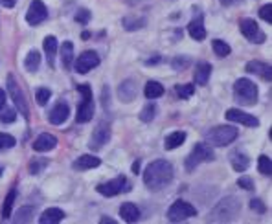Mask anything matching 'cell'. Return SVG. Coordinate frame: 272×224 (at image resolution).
Segmentation results:
<instances>
[{
    "instance_id": "6da1fadb",
    "label": "cell",
    "mask_w": 272,
    "mask_h": 224,
    "mask_svg": "<svg viewBox=\"0 0 272 224\" xmlns=\"http://www.w3.org/2000/svg\"><path fill=\"white\" fill-rule=\"evenodd\" d=\"M173 175H175L173 166L168 160H155L143 171V184L149 189L156 191V189H162L164 186H168L173 180Z\"/></svg>"
},
{
    "instance_id": "7a4b0ae2",
    "label": "cell",
    "mask_w": 272,
    "mask_h": 224,
    "mask_svg": "<svg viewBox=\"0 0 272 224\" xmlns=\"http://www.w3.org/2000/svg\"><path fill=\"white\" fill-rule=\"evenodd\" d=\"M259 90L254 85V81H250L248 77H239L235 83H233V97L239 105L245 107H252L258 103Z\"/></svg>"
},
{
    "instance_id": "3957f363",
    "label": "cell",
    "mask_w": 272,
    "mask_h": 224,
    "mask_svg": "<svg viewBox=\"0 0 272 224\" xmlns=\"http://www.w3.org/2000/svg\"><path fill=\"white\" fill-rule=\"evenodd\" d=\"M241 212V204L235 197H227L223 199L219 204L215 206L212 213H210V221L212 223H230L235 219V215Z\"/></svg>"
},
{
    "instance_id": "277c9868",
    "label": "cell",
    "mask_w": 272,
    "mask_h": 224,
    "mask_svg": "<svg viewBox=\"0 0 272 224\" xmlns=\"http://www.w3.org/2000/svg\"><path fill=\"white\" fill-rule=\"evenodd\" d=\"M237 136H239V129L232 127V125H217L206 133V140L215 147H225V145H230L232 141H235Z\"/></svg>"
},
{
    "instance_id": "5b68a950",
    "label": "cell",
    "mask_w": 272,
    "mask_h": 224,
    "mask_svg": "<svg viewBox=\"0 0 272 224\" xmlns=\"http://www.w3.org/2000/svg\"><path fill=\"white\" fill-rule=\"evenodd\" d=\"M78 92L83 96V101L78 107V114H76V122L87 123L92 120L94 116V99H92V89L89 85H78Z\"/></svg>"
},
{
    "instance_id": "8992f818",
    "label": "cell",
    "mask_w": 272,
    "mask_h": 224,
    "mask_svg": "<svg viewBox=\"0 0 272 224\" xmlns=\"http://www.w3.org/2000/svg\"><path fill=\"white\" fill-rule=\"evenodd\" d=\"M214 158H215L214 149L210 147L208 143L201 141V143H197V145L191 149V153L188 154V158H186V169H188V171H193L199 164H202V162H212Z\"/></svg>"
},
{
    "instance_id": "52a82bcc",
    "label": "cell",
    "mask_w": 272,
    "mask_h": 224,
    "mask_svg": "<svg viewBox=\"0 0 272 224\" xmlns=\"http://www.w3.org/2000/svg\"><path fill=\"white\" fill-rule=\"evenodd\" d=\"M7 94L11 96L15 107L19 109L20 114L24 116V120H28V118H30V107H28V101L26 97H24V92H22V89L19 87V83L15 81L13 76H7Z\"/></svg>"
},
{
    "instance_id": "ba28073f",
    "label": "cell",
    "mask_w": 272,
    "mask_h": 224,
    "mask_svg": "<svg viewBox=\"0 0 272 224\" xmlns=\"http://www.w3.org/2000/svg\"><path fill=\"white\" fill-rule=\"evenodd\" d=\"M97 193L103 195V197H116L120 193H129L131 184L125 177H116V179L103 182V184H97Z\"/></svg>"
},
{
    "instance_id": "9c48e42d",
    "label": "cell",
    "mask_w": 272,
    "mask_h": 224,
    "mask_svg": "<svg viewBox=\"0 0 272 224\" xmlns=\"http://www.w3.org/2000/svg\"><path fill=\"white\" fill-rule=\"evenodd\" d=\"M195 215H197L195 206H191L186 200H177V202L169 206L168 210V221H171V223H182V221L191 219Z\"/></svg>"
},
{
    "instance_id": "30bf717a",
    "label": "cell",
    "mask_w": 272,
    "mask_h": 224,
    "mask_svg": "<svg viewBox=\"0 0 272 224\" xmlns=\"http://www.w3.org/2000/svg\"><path fill=\"white\" fill-rule=\"evenodd\" d=\"M239 30L241 33L245 35L250 43H256V45H261V43H265V33L259 30L258 22L254 19H241L239 20Z\"/></svg>"
},
{
    "instance_id": "8fae6325",
    "label": "cell",
    "mask_w": 272,
    "mask_h": 224,
    "mask_svg": "<svg viewBox=\"0 0 272 224\" xmlns=\"http://www.w3.org/2000/svg\"><path fill=\"white\" fill-rule=\"evenodd\" d=\"M110 140V125L109 123L101 122L94 129V133L91 136V141H89V147L92 151H99V149L105 147V143H109Z\"/></svg>"
},
{
    "instance_id": "7c38bea8",
    "label": "cell",
    "mask_w": 272,
    "mask_h": 224,
    "mask_svg": "<svg viewBox=\"0 0 272 224\" xmlns=\"http://www.w3.org/2000/svg\"><path fill=\"white\" fill-rule=\"evenodd\" d=\"M97 64H99V55H97L96 51H83L76 59L74 70L78 72V74H89L92 68H96Z\"/></svg>"
},
{
    "instance_id": "4fadbf2b",
    "label": "cell",
    "mask_w": 272,
    "mask_h": 224,
    "mask_svg": "<svg viewBox=\"0 0 272 224\" xmlns=\"http://www.w3.org/2000/svg\"><path fill=\"white\" fill-rule=\"evenodd\" d=\"M48 19V9H46L43 0H33L26 13V22L30 26H37Z\"/></svg>"
},
{
    "instance_id": "5bb4252c",
    "label": "cell",
    "mask_w": 272,
    "mask_h": 224,
    "mask_svg": "<svg viewBox=\"0 0 272 224\" xmlns=\"http://www.w3.org/2000/svg\"><path fill=\"white\" fill-rule=\"evenodd\" d=\"M227 120L233 123H241V125H246V127H259V120L254 114H248L245 110L239 109H228L227 110Z\"/></svg>"
},
{
    "instance_id": "9a60e30c",
    "label": "cell",
    "mask_w": 272,
    "mask_h": 224,
    "mask_svg": "<svg viewBox=\"0 0 272 224\" xmlns=\"http://www.w3.org/2000/svg\"><path fill=\"white\" fill-rule=\"evenodd\" d=\"M32 147L37 153H48V151L57 147V138L53 134H50V133H43V134H39L33 140Z\"/></svg>"
},
{
    "instance_id": "2e32d148",
    "label": "cell",
    "mask_w": 272,
    "mask_h": 224,
    "mask_svg": "<svg viewBox=\"0 0 272 224\" xmlns=\"http://www.w3.org/2000/svg\"><path fill=\"white\" fill-rule=\"evenodd\" d=\"M246 72H248V74H256V76H259L261 79L269 81V83L272 81V68H271V64H267V63H261V61H248V63H246Z\"/></svg>"
},
{
    "instance_id": "e0dca14e",
    "label": "cell",
    "mask_w": 272,
    "mask_h": 224,
    "mask_svg": "<svg viewBox=\"0 0 272 224\" xmlns=\"http://www.w3.org/2000/svg\"><path fill=\"white\" fill-rule=\"evenodd\" d=\"M68 114H70V107H68V103L59 101L57 105L52 109V112H50V116H48V120H50V123H53V125H61V123L66 122Z\"/></svg>"
},
{
    "instance_id": "ac0fdd59",
    "label": "cell",
    "mask_w": 272,
    "mask_h": 224,
    "mask_svg": "<svg viewBox=\"0 0 272 224\" xmlns=\"http://www.w3.org/2000/svg\"><path fill=\"white\" fill-rule=\"evenodd\" d=\"M188 33L193 41H204L206 39V28H204V17L197 15L188 24Z\"/></svg>"
},
{
    "instance_id": "d6986e66",
    "label": "cell",
    "mask_w": 272,
    "mask_h": 224,
    "mask_svg": "<svg viewBox=\"0 0 272 224\" xmlns=\"http://www.w3.org/2000/svg\"><path fill=\"white\" fill-rule=\"evenodd\" d=\"M212 76V64L206 63V61H199V63L195 64V70H193V79L197 85H204L208 83V79Z\"/></svg>"
},
{
    "instance_id": "ffe728a7",
    "label": "cell",
    "mask_w": 272,
    "mask_h": 224,
    "mask_svg": "<svg viewBox=\"0 0 272 224\" xmlns=\"http://www.w3.org/2000/svg\"><path fill=\"white\" fill-rule=\"evenodd\" d=\"M136 94H138V89H136V83L133 79H127V81H123L120 85V89H118V96L122 99L123 103H131L136 99Z\"/></svg>"
},
{
    "instance_id": "44dd1931",
    "label": "cell",
    "mask_w": 272,
    "mask_h": 224,
    "mask_svg": "<svg viewBox=\"0 0 272 224\" xmlns=\"http://www.w3.org/2000/svg\"><path fill=\"white\" fill-rule=\"evenodd\" d=\"M101 164V160L94 156V154H81L78 160L72 164V167L76 169V171H87V169H94Z\"/></svg>"
},
{
    "instance_id": "7402d4cb",
    "label": "cell",
    "mask_w": 272,
    "mask_h": 224,
    "mask_svg": "<svg viewBox=\"0 0 272 224\" xmlns=\"http://www.w3.org/2000/svg\"><path fill=\"white\" fill-rule=\"evenodd\" d=\"M230 162H232L233 171H237V173H245L246 169H248V166H250V158L243 151H233L230 154Z\"/></svg>"
},
{
    "instance_id": "603a6c76",
    "label": "cell",
    "mask_w": 272,
    "mask_h": 224,
    "mask_svg": "<svg viewBox=\"0 0 272 224\" xmlns=\"http://www.w3.org/2000/svg\"><path fill=\"white\" fill-rule=\"evenodd\" d=\"M120 217L125 221V223H136L140 219V210L138 206L133 204V202H123L120 206Z\"/></svg>"
},
{
    "instance_id": "cb8c5ba5",
    "label": "cell",
    "mask_w": 272,
    "mask_h": 224,
    "mask_svg": "<svg viewBox=\"0 0 272 224\" xmlns=\"http://www.w3.org/2000/svg\"><path fill=\"white\" fill-rule=\"evenodd\" d=\"M65 219V212L59 210V208H48L43 212V215L39 217L41 224H57Z\"/></svg>"
},
{
    "instance_id": "d4e9b609",
    "label": "cell",
    "mask_w": 272,
    "mask_h": 224,
    "mask_svg": "<svg viewBox=\"0 0 272 224\" xmlns=\"http://www.w3.org/2000/svg\"><path fill=\"white\" fill-rule=\"evenodd\" d=\"M43 48H45V53L46 57H48V64L53 68V64H55V53H57V39L53 37V35H48L45 39V43H43Z\"/></svg>"
},
{
    "instance_id": "484cf974",
    "label": "cell",
    "mask_w": 272,
    "mask_h": 224,
    "mask_svg": "<svg viewBox=\"0 0 272 224\" xmlns=\"http://www.w3.org/2000/svg\"><path fill=\"white\" fill-rule=\"evenodd\" d=\"M184 141H186V133H184V131H175V133L166 136L164 147H166V151H173V149L181 147Z\"/></svg>"
},
{
    "instance_id": "4316f807",
    "label": "cell",
    "mask_w": 272,
    "mask_h": 224,
    "mask_svg": "<svg viewBox=\"0 0 272 224\" xmlns=\"http://www.w3.org/2000/svg\"><path fill=\"white\" fill-rule=\"evenodd\" d=\"M143 94H145L147 99H156V97L164 96V87L158 81H147L145 89H143Z\"/></svg>"
},
{
    "instance_id": "83f0119b",
    "label": "cell",
    "mask_w": 272,
    "mask_h": 224,
    "mask_svg": "<svg viewBox=\"0 0 272 224\" xmlns=\"http://www.w3.org/2000/svg\"><path fill=\"white\" fill-rule=\"evenodd\" d=\"M61 61H63V66L66 70L72 66V61H74V45L70 41H65L63 46H61Z\"/></svg>"
},
{
    "instance_id": "f1b7e54d",
    "label": "cell",
    "mask_w": 272,
    "mask_h": 224,
    "mask_svg": "<svg viewBox=\"0 0 272 224\" xmlns=\"http://www.w3.org/2000/svg\"><path fill=\"white\" fill-rule=\"evenodd\" d=\"M41 66V53L37 50H32L26 55V61H24V68L28 72H37Z\"/></svg>"
},
{
    "instance_id": "f546056e",
    "label": "cell",
    "mask_w": 272,
    "mask_h": 224,
    "mask_svg": "<svg viewBox=\"0 0 272 224\" xmlns=\"http://www.w3.org/2000/svg\"><path fill=\"white\" fill-rule=\"evenodd\" d=\"M17 199V189H11V191L7 193L6 200H4V204H2V219L6 221V219L11 217V210H13V202Z\"/></svg>"
},
{
    "instance_id": "4dcf8cb0",
    "label": "cell",
    "mask_w": 272,
    "mask_h": 224,
    "mask_svg": "<svg viewBox=\"0 0 272 224\" xmlns=\"http://www.w3.org/2000/svg\"><path fill=\"white\" fill-rule=\"evenodd\" d=\"M212 48H214L217 57H227V55H230V51H232V48H230L225 41H221V39H214V41H212Z\"/></svg>"
},
{
    "instance_id": "1f68e13d",
    "label": "cell",
    "mask_w": 272,
    "mask_h": 224,
    "mask_svg": "<svg viewBox=\"0 0 272 224\" xmlns=\"http://www.w3.org/2000/svg\"><path fill=\"white\" fill-rule=\"evenodd\" d=\"M258 167H259V173L265 175V177H271L272 175V160L271 156H267V154H261L258 160Z\"/></svg>"
},
{
    "instance_id": "d6a6232c",
    "label": "cell",
    "mask_w": 272,
    "mask_h": 224,
    "mask_svg": "<svg viewBox=\"0 0 272 224\" xmlns=\"http://www.w3.org/2000/svg\"><path fill=\"white\" fill-rule=\"evenodd\" d=\"M123 26H125V30L127 32H135V30H140L145 26V19H138V17H125L123 19Z\"/></svg>"
},
{
    "instance_id": "836d02e7",
    "label": "cell",
    "mask_w": 272,
    "mask_h": 224,
    "mask_svg": "<svg viewBox=\"0 0 272 224\" xmlns=\"http://www.w3.org/2000/svg\"><path fill=\"white\" fill-rule=\"evenodd\" d=\"M33 213H35V208H32V206L20 208L19 212H17V215H15V223H30Z\"/></svg>"
},
{
    "instance_id": "e575fe53",
    "label": "cell",
    "mask_w": 272,
    "mask_h": 224,
    "mask_svg": "<svg viewBox=\"0 0 272 224\" xmlns=\"http://www.w3.org/2000/svg\"><path fill=\"white\" fill-rule=\"evenodd\" d=\"M155 116H156V105L155 103H147V105L142 109V112H140V120L145 123H149L155 120Z\"/></svg>"
},
{
    "instance_id": "d590c367",
    "label": "cell",
    "mask_w": 272,
    "mask_h": 224,
    "mask_svg": "<svg viewBox=\"0 0 272 224\" xmlns=\"http://www.w3.org/2000/svg\"><path fill=\"white\" fill-rule=\"evenodd\" d=\"M175 92L177 96L181 97V99H188V97H191L195 94V85H177L175 87Z\"/></svg>"
},
{
    "instance_id": "8d00e7d4",
    "label": "cell",
    "mask_w": 272,
    "mask_h": 224,
    "mask_svg": "<svg viewBox=\"0 0 272 224\" xmlns=\"http://www.w3.org/2000/svg\"><path fill=\"white\" fill-rule=\"evenodd\" d=\"M46 166H48V160H46V158H33V160L28 164V169H30L32 175H39Z\"/></svg>"
},
{
    "instance_id": "74e56055",
    "label": "cell",
    "mask_w": 272,
    "mask_h": 224,
    "mask_svg": "<svg viewBox=\"0 0 272 224\" xmlns=\"http://www.w3.org/2000/svg\"><path fill=\"white\" fill-rule=\"evenodd\" d=\"M50 97H52V90L46 89V87H41L35 92V99H37V103H39L41 107H45L46 103L50 101Z\"/></svg>"
},
{
    "instance_id": "f35d334b",
    "label": "cell",
    "mask_w": 272,
    "mask_h": 224,
    "mask_svg": "<svg viewBox=\"0 0 272 224\" xmlns=\"http://www.w3.org/2000/svg\"><path fill=\"white\" fill-rule=\"evenodd\" d=\"M15 143H17V140H15L11 134H6V133H0V151H4V149H11L15 147Z\"/></svg>"
},
{
    "instance_id": "ab89813d",
    "label": "cell",
    "mask_w": 272,
    "mask_h": 224,
    "mask_svg": "<svg viewBox=\"0 0 272 224\" xmlns=\"http://www.w3.org/2000/svg\"><path fill=\"white\" fill-rule=\"evenodd\" d=\"M2 114H0V123H13L15 120H17V112H15L13 109H4L0 110Z\"/></svg>"
},
{
    "instance_id": "60d3db41",
    "label": "cell",
    "mask_w": 272,
    "mask_h": 224,
    "mask_svg": "<svg viewBox=\"0 0 272 224\" xmlns=\"http://www.w3.org/2000/svg\"><path fill=\"white\" fill-rule=\"evenodd\" d=\"M259 17L265 20L267 24H272V4H265V6L259 9Z\"/></svg>"
},
{
    "instance_id": "b9f144b4",
    "label": "cell",
    "mask_w": 272,
    "mask_h": 224,
    "mask_svg": "<svg viewBox=\"0 0 272 224\" xmlns=\"http://www.w3.org/2000/svg\"><path fill=\"white\" fill-rule=\"evenodd\" d=\"M237 186L246 189V191H252L254 187H256V184H254V180L250 177H239L237 179Z\"/></svg>"
},
{
    "instance_id": "7bdbcfd3",
    "label": "cell",
    "mask_w": 272,
    "mask_h": 224,
    "mask_svg": "<svg viewBox=\"0 0 272 224\" xmlns=\"http://www.w3.org/2000/svg\"><path fill=\"white\" fill-rule=\"evenodd\" d=\"M250 210L263 215V213L267 212V206H265V202H263L261 199H252V200H250Z\"/></svg>"
},
{
    "instance_id": "ee69618b",
    "label": "cell",
    "mask_w": 272,
    "mask_h": 224,
    "mask_svg": "<svg viewBox=\"0 0 272 224\" xmlns=\"http://www.w3.org/2000/svg\"><path fill=\"white\" fill-rule=\"evenodd\" d=\"M89 20H91V11L89 9H79L78 13H76V22H79V24H89Z\"/></svg>"
},
{
    "instance_id": "f6af8a7d",
    "label": "cell",
    "mask_w": 272,
    "mask_h": 224,
    "mask_svg": "<svg viewBox=\"0 0 272 224\" xmlns=\"http://www.w3.org/2000/svg\"><path fill=\"white\" fill-rule=\"evenodd\" d=\"M191 63L188 57H177L171 61V66H173V70H184L188 64Z\"/></svg>"
},
{
    "instance_id": "bcb514c9",
    "label": "cell",
    "mask_w": 272,
    "mask_h": 224,
    "mask_svg": "<svg viewBox=\"0 0 272 224\" xmlns=\"http://www.w3.org/2000/svg\"><path fill=\"white\" fill-rule=\"evenodd\" d=\"M6 107V92L0 89V110Z\"/></svg>"
},
{
    "instance_id": "7dc6e473",
    "label": "cell",
    "mask_w": 272,
    "mask_h": 224,
    "mask_svg": "<svg viewBox=\"0 0 272 224\" xmlns=\"http://www.w3.org/2000/svg\"><path fill=\"white\" fill-rule=\"evenodd\" d=\"M219 2H221V6L228 7V6H233V4H237V2H241V0H219Z\"/></svg>"
},
{
    "instance_id": "c3c4849f",
    "label": "cell",
    "mask_w": 272,
    "mask_h": 224,
    "mask_svg": "<svg viewBox=\"0 0 272 224\" xmlns=\"http://www.w3.org/2000/svg\"><path fill=\"white\" fill-rule=\"evenodd\" d=\"M15 2H17V0H0V4H2L4 7H13Z\"/></svg>"
},
{
    "instance_id": "681fc988",
    "label": "cell",
    "mask_w": 272,
    "mask_h": 224,
    "mask_svg": "<svg viewBox=\"0 0 272 224\" xmlns=\"http://www.w3.org/2000/svg\"><path fill=\"white\" fill-rule=\"evenodd\" d=\"M99 223L101 224H116V221H112V219H109V217H101Z\"/></svg>"
},
{
    "instance_id": "f907efd6",
    "label": "cell",
    "mask_w": 272,
    "mask_h": 224,
    "mask_svg": "<svg viewBox=\"0 0 272 224\" xmlns=\"http://www.w3.org/2000/svg\"><path fill=\"white\" fill-rule=\"evenodd\" d=\"M138 171H140V160H136L135 164H133V173H138Z\"/></svg>"
},
{
    "instance_id": "816d5d0a",
    "label": "cell",
    "mask_w": 272,
    "mask_h": 224,
    "mask_svg": "<svg viewBox=\"0 0 272 224\" xmlns=\"http://www.w3.org/2000/svg\"><path fill=\"white\" fill-rule=\"evenodd\" d=\"M158 61H160V57L156 55V57H153V59H147V61H145V64H156Z\"/></svg>"
},
{
    "instance_id": "f5cc1de1",
    "label": "cell",
    "mask_w": 272,
    "mask_h": 224,
    "mask_svg": "<svg viewBox=\"0 0 272 224\" xmlns=\"http://www.w3.org/2000/svg\"><path fill=\"white\" fill-rule=\"evenodd\" d=\"M81 37H83V39H91V33H89V32H83V35H81Z\"/></svg>"
},
{
    "instance_id": "db71d44e",
    "label": "cell",
    "mask_w": 272,
    "mask_h": 224,
    "mask_svg": "<svg viewBox=\"0 0 272 224\" xmlns=\"http://www.w3.org/2000/svg\"><path fill=\"white\" fill-rule=\"evenodd\" d=\"M0 173H2V169H0Z\"/></svg>"
}]
</instances>
